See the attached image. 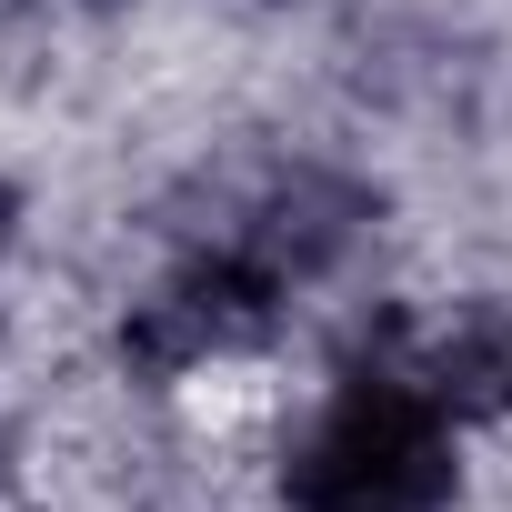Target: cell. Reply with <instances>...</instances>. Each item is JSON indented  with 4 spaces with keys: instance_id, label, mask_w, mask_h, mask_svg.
Instances as JSON below:
<instances>
[{
    "instance_id": "obj_1",
    "label": "cell",
    "mask_w": 512,
    "mask_h": 512,
    "mask_svg": "<svg viewBox=\"0 0 512 512\" xmlns=\"http://www.w3.org/2000/svg\"><path fill=\"white\" fill-rule=\"evenodd\" d=\"M402 322H382L372 352H352L332 412L282 462L292 512H442L452 502V412L422 372L392 362Z\"/></svg>"
},
{
    "instance_id": "obj_2",
    "label": "cell",
    "mask_w": 512,
    "mask_h": 512,
    "mask_svg": "<svg viewBox=\"0 0 512 512\" xmlns=\"http://www.w3.org/2000/svg\"><path fill=\"white\" fill-rule=\"evenodd\" d=\"M282 292H292V282L231 241V251L191 262L171 292H151V302L121 322V362H131V372H181V362H201V352H241V342L272 332Z\"/></svg>"
},
{
    "instance_id": "obj_4",
    "label": "cell",
    "mask_w": 512,
    "mask_h": 512,
    "mask_svg": "<svg viewBox=\"0 0 512 512\" xmlns=\"http://www.w3.org/2000/svg\"><path fill=\"white\" fill-rule=\"evenodd\" d=\"M412 372L432 382V402H442L452 422H492V412H512V312H502V302H472V312H462Z\"/></svg>"
},
{
    "instance_id": "obj_3",
    "label": "cell",
    "mask_w": 512,
    "mask_h": 512,
    "mask_svg": "<svg viewBox=\"0 0 512 512\" xmlns=\"http://www.w3.org/2000/svg\"><path fill=\"white\" fill-rule=\"evenodd\" d=\"M362 231V191H342V181H282L272 201H262V221L241 231V251L251 262H272L282 282H302V272H322V262H342V241Z\"/></svg>"
}]
</instances>
